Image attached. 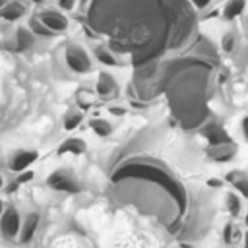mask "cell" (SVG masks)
<instances>
[{
    "label": "cell",
    "instance_id": "1",
    "mask_svg": "<svg viewBox=\"0 0 248 248\" xmlns=\"http://www.w3.org/2000/svg\"><path fill=\"white\" fill-rule=\"evenodd\" d=\"M64 62L74 74H89L93 70V60L81 45H68L64 50Z\"/></svg>",
    "mask_w": 248,
    "mask_h": 248
},
{
    "label": "cell",
    "instance_id": "2",
    "mask_svg": "<svg viewBox=\"0 0 248 248\" xmlns=\"http://www.w3.org/2000/svg\"><path fill=\"white\" fill-rule=\"evenodd\" d=\"M37 17H39V19L46 25V29H50L54 35H56V33H64V31H68V25H70L68 16H66L64 12H60V10H54V8H43V10H39Z\"/></svg>",
    "mask_w": 248,
    "mask_h": 248
},
{
    "label": "cell",
    "instance_id": "3",
    "mask_svg": "<svg viewBox=\"0 0 248 248\" xmlns=\"http://www.w3.org/2000/svg\"><path fill=\"white\" fill-rule=\"evenodd\" d=\"M21 231V215L16 207H6L0 217V232L6 240H16Z\"/></svg>",
    "mask_w": 248,
    "mask_h": 248
},
{
    "label": "cell",
    "instance_id": "4",
    "mask_svg": "<svg viewBox=\"0 0 248 248\" xmlns=\"http://www.w3.org/2000/svg\"><path fill=\"white\" fill-rule=\"evenodd\" d=\"M48 186L54 188V190H60V192H79V182L64 169L60 170H54L50 176H48Z\"/></svg>",
    "mask_w": 248,
    "mask_h": 248
},
{
    "label": "cell",
    "instance_id": "5",
    "mask_svg": "<svg viewBox=\"0 0 248 248\" xmlns=\"http://www.w3.org/2000/svg\"><path fill=\"white\" fill-rule=\"evenodd\" d=\"M37 157H39V153L35 151V149H17L14 155H12V159H10V170L12 172H16V174H19V172H23V170H27L35 161H37Z\"/></svg>",
    "mask_w": 248,
    "mask_h": 248
},
{
    "label": "cell",
    "instance_id": "6",
    "mask_svg": "<svg viewBox=\"0 0 248 248\" xmlns=\"http://www.w3.org/2000/svg\"><path fill=\"white\" fill-rule=\"evenodd\" d=\"M118 91V85L114 81V78L108 74V72H99V78H97V85H95V93L101 97V99H110L114 97Z\"/></svg>",
    "mask_w": 248,
    "mask_h": 248
},
{
    "label": "cell",
    "instance_id": "7",
    "mask_svg": "<svg viewBox=\"0 0 248 248\" xmlns=\"http://www.w3.org/2000/svg\"><path fill=\"white\" fill-rule=\"evenodd\" d=\"M27 14V8L23 2H17V0H12V2H6L2 8H0V19L4 21H10V23H16L19 21L23 16Z\"/></svg>",
    "mask_w": 248,
    "mask_h": 248
},
{
    "label": "cell",
    "instance_id": "8",
    "mask_svg": "<svg viewBox=\"0 0 248 248\" xmlns=\"http://www.w3.org/2000/svg\"><path fill=\"white\" fill-rule=\"evenodd\" d=\"M85 149H87V145H85L83 140H79V138H68V140H64V143H60L58 153L60 155H66V153H70V155H83Z\"/></svg>",
    "mask_w": 248,
    "mask_h": 248
},
{
    "label": "cell",
    "instance_id": "9",
    "mask_svg": "<svg viewBox=\"0 0 248 248\" xmlns=\"http://www.w3.org/2000/svg\"><path fill=\"white\" fill-rule=\"evenodd\" d=\"M37 225H39V215L37 213H31L29 217H27V221L21 225V231H19V242H29L31 238H33V234H35V231H37Z\"/></svg>",
    "mask_w": 248,
    "mask_h": 248
},
{
    "label": "cell",
    "instance_id": "10",
    "mask_svg": "<svg viewBox=\"0 0 248 248\" xmlns=\"http://www.w3.org/2000/svg\"><path fill=\"white\" fill-rule=\"evenodd\" d=\"M93 54H95V60L101 62L103 66H108V68H116V66H120L118 58L114 56L112 50H108V46H97V48L93 50Z\"/></svg>",
    "mask_w": 248,
    "mask_h": 248
},
{
    "label": "cell",
    "instance_id": "11",
    "mask_svg": "<svg viewBox=\"0 0 248 248\" xmlns=\"http://www.w3.org/2000/svg\"><path fill=\"white\" fill-rule=\"evenodd\" d=\"M81 122H83V110H79V108H70V110H66V114H64L62 128H64L66 132H74Z\"/></svg>",
    "mask_w": 248,
    "mask_h": 248
},
{
    "label": "cell",
    "instance_id": "12",
    "mask_svg": "<svg viewBox=\"0 0 248 248\" xmlns=\"http://www.w3.org/2000/svg\"><path fill=\"white\" fill-rule=\"evenodd\" d=\"M227 180L234 186V190H236L242 198H246V200H248V176H246L244 172L234 170V172H231V174L227 176Z\"/></svg>",
    "mask_w": 248,
    "mask_h": 248
},
{
    "label": "cell",
    "instance_id": "13",
    "mask_svg": "<svg viewBox=\"0 0 248 248\" xmlns=\"http://www.w3.org/2000/svg\"><path fill=\"white\" fill-rule=\"evenodd\" d=\"M244 8H246V0H227V4L223 8V17L227 21H231V19L238 17L244 12Z\"/></svg>",
    "mask_w": 248,
    "mask_h": 248
},
{
    "label": "cell",
    "instance_id": "14",
    "mask_svg": "<svg viewBox=\"0 0 248 248\" xmlns=\"http://www.w3.org/2000/svg\"><path fill=\"white\" fill-rule=\"evenodd\" d=\"M89 128H91L99 138H108V136L112 134V130H114L112 124H110L107 118H99V116L89 120Z\"/></svg>",
    "mask_w": 248,
    "mask_h": 248
},
{
    "label": "cell",
    "instance_id": "15",
    "mask_svg": "<svg viewBox=\"0 0 248 248\" xmlns=\"http://www.w3.org/2000/svg\"><path fill=\"white\" fill-rule=\"evenodd\" d=\"M27 29H29L31 35H37V37H46V39H48V37L54 35L50 29H46V25H45L37 16L29 17V21H27Z\"/></svg>",
    "mask_w": 248,
    "mask_h": 248
},
{
    "label": "cell",
    "instance_id": "16",
    "mask_svg": "<svg viewBox=\"0 0 248 248\" xmlns=\"http://www.w3.org/2000/svg\"><path fill=\"white\" fill-rule=\"evenodd\" d=\"M95 91H91V89H78V93H76V101H78V108L79 110H87L91 105H93V101H95Z\"/></svg>",
    "mask_w": 248,
    "mask_h": 248
},
{
    "label": "cell",
    "instance_id": "17",
    "mask_svg": "<svg viewBox=\"0 0 248 248\" xmlns=\"http://www.w3.org/2000/svg\"><path fill=\"white\" fill-rule=\"evenodd\" d=\"M227 209H229V213L232 215V217H236V215H240V211H242V203H240V196L238 194H234V192H229L227 194Z\"/></svg>",
    "mask_w": 248,
    "mask_h": 248
},
{
    "label": "cell",
    "instance_id": "18",
    "mask_svg": "<svg viewBox=\"0 0 248 248\" xmlns=\"http://www.w3.org/2000/svg\"><path fill=\"white\" fill-rule=\"evenodd\" d=\"M240 238V231L238 229H234V225L232 223H227L225 225V229H223V240L227 242V244H232L234 240H238Z\"/></svg>",
    "mask_w": 248,
    "mask_h": 248
},
{
    "label": "cell",
    "instance_id": "19",
    "mask_svg": "<svg viewBox=\"0 0 248 248\" xmlns=\"http://www.w3.org/2000/svg\"><path fill=\"white\" fill-rule=\"evenodd\" d=\"M234 45H236V37H234L232 33H227V35L223 37V41H221V46H223L225 52H232Z\"/></svg>",
    "mask_w": 248,
    "mask_h": 248
},
{
    "label": "cell",
    "instance_id": "20",
    "mask_svg": "<svg viewBox=\"0 0 248 248\" xmlns=\"http://www.w3.org/2000/svg\"><path fill=\"white\" fill-rule=\"evenodd\" d=\"M33 178H35V172L27 169V170H23V172H19V174L16 176V182H17V184H25V182H31Z\"/></svg>",
    "mask_w": 248,
    "mask_h": 248
},
{
    "label": "cell",
    "instance_id": "21",
    "mask_svg": "<svg viewBox=\"0 0 248 248\" xmlns=\"http://www.w3.org/2000/svg\"><path fill=\"white\" fill-rule=\"evenodd\" d=\"M56 4H58V10L60 12H72L76 8L78 0H56Z\"/></svg>",
    "mask_w": 248,
    "mask_h": 248
},
{
    "label": "cell",
    "instance_id": "22",
    "mask_svg": "<svg viewBox=\"0 0 248 248\" xmlns=\"http://www.w3.org/2000/svg\"><path fill=\"white\" fill-rule=\"evenodd\" d=\"M108 114H112V116H124L126 114V108L120 107V105H112V107H108Z\"/></svg>",
    "mask_w": 248,
    "mask_h": 248
},
{
    "label": "cell",
    "instance_id": "23",
    "mask_svg": "<svg viewBox=\"0 0 248 248\" xmlns=\"http://www.w3.org/2000/svg\"><path fill=\"white\" fill-rule=\"evenodd\" d=\"M192 4H194L198 10H205V8L211 4V0H192Z\"/></svg>",
    "mask_w": 248,
    "mask_h": 248
},
{
    "label": "cell",
    "instance_id": "24",
    "mask_svg": "<svg viewBox=\"0 0 248 248\" xmlns=\"http://www.w3.org/2000/svg\"><path fill=\"white\" fill-rule=\"evenodd\" d=\"M240 128H242V136H244V140L248 141V116H244V118H242Z\"/></svg>",
    "mask_w": 248,
    "mask_h": 248
},
{
    "label": "cell",
    "instance_id": "25",
    "mask_svg": "<svg viewBox=\"0 0 248 248\" xmlns=\"http://www.w3.org/2000/svg\"><path fill=\"white\" fill-rule=\"evenodd\" d=\"M207 184H209L211 188H219L223 182H221V180H213V178H211V180H207Z\"/></svg>",
    "mask_w": 248,
    "mask_h": 248
},
{
    "label": "cell",
    "instance_id": "26",
    "mask_svg": "<svg viewBox=\"0 0 248 248\" xmlns=\"http://www.w3.org/2000/svg\"><path fill=\"white\" fill-rule=\"evenodd\" d=\"M4 211H6V203L0 200V217H2V213H4Z\"/></svg>",
    "mask_w": 248,
    "mask_h": 248
},
{
    "label": "cell",
    "instance_id": "27",
    "mask_svg": "<svg viewBox=\"0 0 248 248\" xmlns=\"http://www.w3.org/2000/svg\"><path fill=\"white\" fill-rule=\"evenodd\" d=\"M242 248H248V231L244 232V246Z\"/></svg>",
    "mask_w": 248,
    "mask_h": 248
},
{
    "label": "cell",
    "instance_id": "28",
    "mask_svg": "<svg viewBox=\"0 0 248 248\" xmlns=\"http://www.w3.org/2000/svg\"><path fill=\"white\" fill-rule=\"evenodd\" d=\"M29 2H33V4H45V2H48V0H29Z\"/></svg>",
    "mask_w": 248,
    "mask_h": 248
},
{
    "label": "cell",
    "instance_id": "29",
    "mask_svg": "<svg viewBox=\"0 0 248 248\" xmlns=\"http://www.w3.org/2000/svg\"><path fill=\"white\" fill-rule=\"evenodd\" d=\"M2 186H4V178L0 176V190H2Z\"/></svg>",
    "mask_w": 248,
    "mask_h": 248
},
{
    "label": "cell",
    "instance_id": "30",
    "mask_svg": "<svg viewBox=\"0 0 248 248\" xmlns=\"http://www.w3.org/2000/svg\"><path fill=\"white\" fill-rule=\"evenodd\" d=\"M244 223H246V225H248V213H246V217H244Z\"/></svg>",
    "mask_w": 248,
    "mask_h": 248
},
{
    "label": "cell",
    "instance_id": "31",
    "mask_svg": "<svg viewBox=\"0 0 248 248\" xmlns=\"http://www.w3.org/2000/svg\"><path fill=\"white\" fill-rule=\"evenodd\" d=\"M232 248H236V246H232Z\"/></svg>",
    "mask_w": 248,
    "mask_h": 248
},
{
    "label": "cell",
    "instance_id": "32",
    "mask_svg": "<svg viewBox=\"0 0 248 248\" xmlns=\"http://www.w3.org/2000/svg\"><path fill=\"white\" fill-rule=\"evenodd\" d=\"M0 236H2V232H0Z\"/></svg>",
    "mask_w": 248,
    "mask_h": 248
}]
</instances>
